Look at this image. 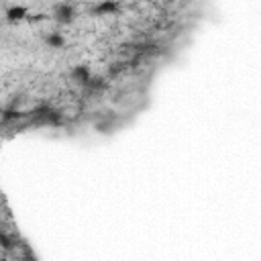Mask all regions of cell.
Segmentation results:
<instances>
[{
  "mask_svg": "<svg viewBox=\"0 0 261 261\" xmlns=\"http://www.w3.org/2000/svg\"><path fill=\"white\" fill-rule=\"evenodd\" d=\"M31 120H33L35 124H41V126H59L61 120H63V116H61V112L55 110L53 106L41 104V106H37V108L31 112Z\"/></svg>",
  "mask_w": 261,
  "mask_h": 261,
  "instance_id": "cell-1",
  "label": "cell"
},
{
  "mask_svg": "<svg viewBox=\"0 0 261 261\" xmlns=\"http://www.w3.org/2000/svg\"><path fill=\"white\" fill-rule=\"evenodd\" d=\"M51 18L57 22V24H71L75 20V6L69 4V2H57L53 4L51 8Z\"/></svg>",
  "mask_w": 261,
  "mask_h": 261,
  "instance_id": "cell-2",
  "label": "cell"
},
{
  "mask_svg": "<svg viewBox=\"0 0 261 261\" xmlns=\"http://www.w3.org/2000/svg\"><path fill=\"white\" fill-rule=\"evenodd\" d=\"M29 8L27 6H22V4H12V6H8L6 8V12H4V16H6V20L10 22V24H16V22H22V20H27L29 18Z\"/></svg>",
  "mask_w": 261,
  "mask_h": 261,
  "instance_id": "cell-3",
  "label": "cell"
},
{
  "mask_svg": "<svg viewBox=\"0 0 261 261\" xmlns=\"http://www.w3.org/2000/svg\"><path fill=\"white\" fill-rule=\"evenodd\" d=\"M69 77H71V82H73V84L86 86V84L90 82V77H92V71H90V67H88V65L80 63V65H73V67H71Z\"/></svg>",
  "mask_w": 261,
  "mask_h": 261,
  "instance_id": "cell-4",
  "label": "cell"
},
{
  "mask_svg": "<svg viewBox=\"0 0 261 261\" xmlns=\"http://www.w3.org/2000/svg\"><path fill=\"white\" fill-rule=\"evenodd\" d=\"M120 10V4L118 2H114V0H104V2H98V4H94V8H92V12L94 14H116Z\"/></svg>",
  "mask_w": 261,
  "mask_h": 261,
  "instance_id": "cell-5",
  "label": "cell"
},
{
  "mask_svg": "<svg viewBox=\"0 0 261 261\" xmlns=\"http://www.w3.org/2000/svg\"><path fill=\"white\" fill-rule=\"evenodd\" d=\"M45 43L49 49H61V47H65V37L59 31H51L45 35Z\"/></svg>",
  "mask_w": 261,
  "mask_h": 261,
  "instance_id": "cell-6",
  "label": "cell"
},
{
  "mask_svg": "<svg viewBox=\"0 0 261 261\" xmlns=\"http://www.w3.org/2000/svg\"><path fill=\"white\" fill-rule=\"evenodd\" d=\"M22 116H24V114H22L18 108H4V110L0 112V120H2L4 124H12V122H18Z\"/></svg>",
  "mask_w": 261,
  "mask_h": 261,
  "instance_id": "cell-7",
  "label": "cell"
},
{
  "mask_svg": "<svg viewBox=\"0 0 261 261\" xmlns=\"http://www.w3.org/2000/svg\"><path fill=\"white\" fill-rule=\"evenodd\" d=\"M0 249L6 251V253L16 249V239L10 232H6V230H0Z\"/></svg>",
  "mask_w": 261,
  "mask_h": 261,
  "instance_id": "cell-8",
  "label": "cell"
},
{
  "mask_svg": "<svg viewBox=\"0 0 261 261\" xmlns=\"http://www.w3.org/2000/svg\"><path fill=\"white\" fill-rule=\"evenodd\" d=\"M102 86H104V77H90V82L86 84V88H90V90H98Z\"/></svg>",
  "mask_w": 261,
  "mask_h": 261,
  "instance_id": "cell-9",
  "label": "cell"
},
{
  "mask_svg": "<svg viewBox=\"0 0 261 261\" xmlns=\"http://www.w3.org/2000/svg\"><path fill=\"white\" fill-rule=\"evenodd\" d=\"M43 18H47V16H45V14H29L27 20H31V22H39V20H43Z\"/></svg>",
  "mask_w": 261,
  "mask_h": 261,
  "instance_id": "cell-10",
  "label": "cell"
},
{
  "mask_svg": "<svg viewBox=\"0 0 261 261\" xmlns=\"http://www.w3.org/2000/svg\"><path fill=\"white\" fill-rule=\"evenodd\" d=\"M24 261H37V257L33 255V251H31V249H27V253H24Z\"/></svg>",
  "mask_w": 261,
  "mask_h": 261,
  "instance_id": "cell-11",
  "label": "cell"
}]
</instances>
